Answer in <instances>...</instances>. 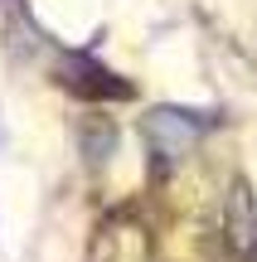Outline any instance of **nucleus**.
<instances>
[{
    "label": "nucleus",
    "mask_w": 257,
    "mask_h": 262,
    "mask_svg": "<svg viewBox=\"0 0 257 262\" xmlns=\"http://www.w3.org/2000/svg\"><path fill=\"white\" fill-rule=\"evenodd\" d=\"M228 228H233V243H238V248H252V243H257V214H252V194H248V185H233Z\"/></svg>",
    "instance_id": "2"
},
{
    "label": "nucleus",
    "mask_w": 257,
    "mask_h": 262,
    "mask_svg": "<svg viewBox=\"0 0 257 262\" xmlns=\"http://www.w3.org/2000/svg\"><path fill=\"white\" fill-rule=\"evenodd\" d=\"M68 83L73 88H83V93H107V97H131V83H102V78H112V73H102L97 63H83V58H73L68 63Z\"/></svg>",
    "instance_id": "3"
},
{
    "label": "nucleus",
    "mask_w": 257,
    "mask_h": 262,
    "mask_svg": "<svg viewBox=\"0 0 257 262\" xmlns=\"http://www.w3.org/2000/svg\"><path fill=\"white\" fill-rule=\"evenodd\" d=\"M204 131V122L194 112H180V107H155L151 117H146V136L155 141V150H165V156H180V150H190V141Z\"/></svg>",
    "instance_id": "1"
},
{
    "label": "nucleus",
    "mask_w": 257,
    "mask_h": 262,
    "mask_svg": "<svg viewBox=\"0 0 257 262\" xmlns=\"http://www.w3.org/2000/svg\"><path fill=\"white\" fill-rule=\"evenodd\" d=\"M83 150L92 160H107V156H112V126H107V122H87L83 126Z\"/></svg>",
    "instance_id": "4"
}]
</instances>
